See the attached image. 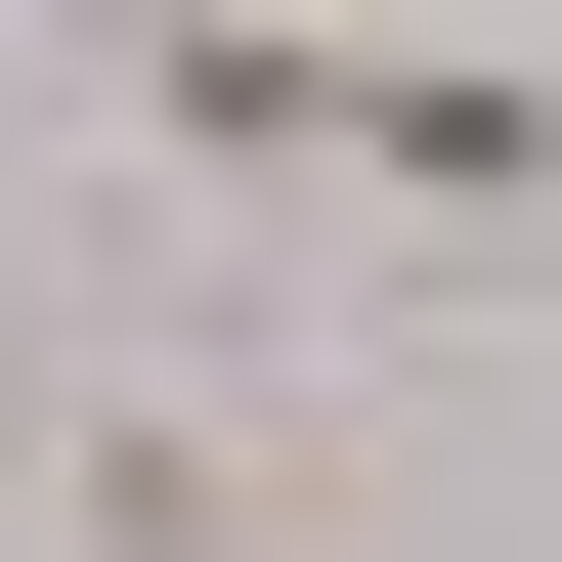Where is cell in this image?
I'll return each instance as SVG.
<instances>
[{
	"mask_svg": "<svg viewBox=\"0 0 562 562\" xmlns=\"http://www.w3.org/2000/svg\"><path fill=\"white\" fill-rule=\"evenodd\" d=\"M347 173L432 216V260H562V87L519 44H347Z\"/></svg>",
	"mask_w": 562,
	"mask_h": 562,
	"instance_id": "6da1fadb",
	"label": "cell"
}]
</instances>
